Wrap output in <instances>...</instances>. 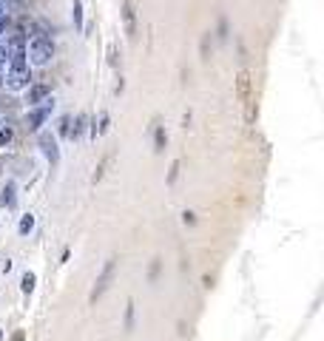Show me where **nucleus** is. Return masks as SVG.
<instances>
[{
  "instance_id": "4",
  "label": "nucleus",
  "mask_w": 324,
  "mask_h": 341,
  "mask_svg": "<svg viewBox=\"0 0 324 341\" xmlns=\"http://www.w3.org/2000/svg\"><path fill=\"white\" fill-rule=\"evenodd\" d=\"M51 108H54V100H43V105H37V108H31L29 114H26V128L29 131H40V125L49 120V114H51Z\"/></svg>"
},
{
  "instance_id": "21",
  "label": "nucleus",
  "mask_w": 324,
  "mask_h": 341,
  "mask_svg": "<svg viewBox=\"0 0 324 341\" xmlns=\"http://www.w3.org/2000/svg\"><path fill=\"white\" fill-rule=\"evenodd\" d=\"M176 176H179V160H173L171 171H168V185H173V182H176Z\"/></svg>"
},
{
  "instance_id": "13",
  "label": "nucleus",
  "mask_w": 324,
  "mask_h": 341,
  "mask_svg": "<svg viewBox=\"0 0 324 341\" xmlns=\"http://www.w3.org/2000/svg\"><path fill=\"white\" fill-rule=\"evenodd\" d=\"M17 231H20L23 236H26V233H31V231H34V216H31V213H26V216L20 219V225H17Z\"/></svg>"
},
{
  "instance_id": "27",
  "label": "nucleus",
  "mask_w": 324,
  "mask_h": 341,
  "mask_svg": "<svg viewBox=\"0 0 324 341\" xmlns=\"http://www.w3.org/2000/svg\"><path fill=\"white\" fill-rule=\"evenodd\" d=\"M0 12H3V3H0Z\"/></svg>"
},
{
  "instance_id": "2",
  "label": "nucleus",
  "mask_w": 324,
  "mask_h": 341,
  "mask_svg": "<svg viewBox=\"0 0 324 341\" xmlns=\"http://www.w3.org/2000/svg\"><path fill=\"white\" fill-rule=\"evenodd\" d=\"M29 57L34 65H46L51 57H54V40L46 34H34L29 40Z\"/></svg>"
},
{
  "instance_id": "14",
  "label": "nucleus",
  "mask_w": 324,
  "mask_h": 341,
  "mask_svg": "<svg viewBox=\"0 0 324 341\" xmlns=\"http://www.w3.org/2000/svg\"><path fill=\"white\" fill-rule=\"evenodd\" d=\"M108 165H111V157H105V160H102V162H100V165H97V171H94V176H91V182H94V185H97V182H100V179H102V176H105Z\"/></svg>"
},
{
  "instance_id": "26",
  "label": "nucleus",
  "mask_w": 324,
  "mask_h": 341,
  "mask_svg": "<svg viewBox=\"0 0 324 341\" xmlns=\"http://www.w3.org/2000/svg\"><path fill=\"white\" fill-rule=\"evenodd\" d=\"M12 341H23V333H15V338H12Z\"/></svg>"
},
{
  "instance_id": "19",
  "label": "nucleus",
  "mask_w": 324,
  "mask_h": 341,
  "mask_svg": "<svg viewBox=\"0 0 324 341\" xmlns=\"http://www.w3.org/2000/svg\"><path fill=\"white\" fill-rule=\"evenodd\" d=\"M125 330H134V301H128L125 307Z\"/></svg>"
},
{
  "instance_id": "15",
  "label": "nucleus",
  "mask_w": 324,
  "mask_h": 341,
  "mask_svg": "<svg viewBox=\"0 0 324 341\" xmlns=\"http://www.w3.org/2000/svg\"><path fill=\"white\" fill-rule=\"evenodd\" d=\"M247 88H250V74L242 71L239 74V94H242V100H247Z\"/></svg>"
},
{
  "instance_id": "20",
  "label": "nucleus",
  "mask_w": 324,
  "mask_h": 341,
  "mask_svg": "<svg viewBox=\"0 0 324 341\" xmlns=\"http://www.w3.org/2000/svg\"><path fill=\"white\" fill-rule=\"evenodd\" d=\"M20 287H23V293H31V290H34V273H26Z\"/></svg>"
},
{
  "instance_id": "25",
  "label": "nucleus",
  "mask_w": 324,
  "mask_h": 341,
  "mask_svg": "<svg viewBox=\"0 0 324 341\" xmlns=\"http://www.w3.org/2000/svg\"><path fill=\"white\" fill-rule=\"evenodd\" d=\"M6 26H9V20H6V17H0V34L6 31Z\"/></svg>"
},
{
  "instance_id": "17",
  "label": "nucleus",
  "mask_w": 324,
  "mask_h": 341,
  "mask_svg": "<svg viewBox=\"0 0 324 341\" xmlns=\"http://www.w3.org/2000/svg\"><path fill=\"white\" fill-rule=\"evenodd\" d=\"M12 137H15V131L9 128V125L6 128H0V148H6L9 142H12Z\"/></svg>"
},
{
  "instance_id": "23",
  "label": "nucleus",
  "mask_w": 324,
  "mask_h": 341,
  "mask_svg": "<svg viewBox=\"0 0 324 341\" xmlns=\"http://www.w3.org/2000/svg\"><path fill=\"white\" fill-rule=\"evenodd\" d=\"M108 63H111V65H117V46H114V43L108 46Z\"/></svg>"
},
{
  "instance_id": "28",
  "label": "nucleus",
  "mask_w": 324,
  "mask_h": 341,
  "mask_svg": "<svg viewBox=\"0 0 324 341\" xmlns=\"http://www.w3.org/2000/svg\"><path fill=\"white\" fill-rule=\"evenodd\" d=\"M0 338H3V333H0Z\"/></svg>"
},
{
  "instance_id": "5",
  "label": "nucleus",
  "mask_w": 324,
  "mask_h": 341,
  "mask_svg": "<svg viewBox=\"0 0 324 341\" xmlns=\"http://www.w3.org/2000/svg\"><path fill=\"white\" fill-rule=\"evenodd\" d=\"M123 26H125V34L128 40L134 43L139 37V29H137V9H134V0H123Z\"/></svg>"
},
{
  "instance_id": "12",
  "label": "nucleus",
  "mask_w": 324,
  "mask_h": 341,
  "mask_svg": "<svg viewBox=\"0 0 324 341\" xmlns=\"http://www.w3.org/2000/svg\"><path fill=\"white\" fill-rule=\"evenodd\" d=\"M71 17H74V26L83 29V0H74L71 3Z\"/></svg>"
},
{
  "instance_id": "8",
  "label": "nucleus",
  "mask_w": 324,
  "mask_h": 341,
  "mask_svg": "<svg viewBox=\"0 0 324 341\" xmlns=\"http://www.w3.org/2000/svg\"><path fill=\"white\" fill-rule=\"evenodd\" d=\"M49 100V86H29V94H26V102H31V105H37V102Z\"/></svg>"
},
{
  "instance_id": "16",
  "label": "nucleus",
  "mask_w": 324,
  "mask_h": 341,
  "mask_svg": "<svg viewBox=\"0 0 324 341\" xmlns=\"http://www.w3.org/2000/svg\"><path fill=\"white\" fill-rule=\"evenodd\" d=\"M57 131H60V137H68V131H71V117L65 114V117H60V125H57Z\"/></svg>"
},
{
  "instance_id": "10",
  "label": "nucleus",
  "mask_w": 324,
  "mask_h": 341,
  "mask_svg": "<svg viewBox=\"0 0 324 341\" xmlns=\"http://www.w3.org/2000/svg\"><path fill=\"white\" fill-rule=\"evenodd\" d=\"M108 125H111V117H108V111H102V114H100V123L91 125V137H94V139L102 137V134L108 131Z\"/></svg>"
},
{
  "instance_id": "6",
  "label": "nucleus",
  "mask_w": 324,
  "mask_h": 341,
  "mask_svg": "<svg viewBox=\"0 0 324 341\" xmlns=\"http://www.w3.org/2000/svg\"><path fill=\"white\" fill-rule=\"evenodd\" d=\"M17 51H23V37H9V40H0V65H9V60L15 57Z\"/></svg>"
},
{
  "instance_id": "9",
  "label": "nucleus",
  "mask_w": 324,
  "mask_h": 341,
  "mask_svg": "<svg viewBox=\"0 0 324 341\" xmlns=\"http://www.w3.org/2000/svg\"><path fill=\"white\" fill-rule=\"evenodd\" d=\"M86 128H88V117H86V114H77V120H74V128L68 131V139H80Z\"/></svg>"
},
{
  "instance_id": "24",
  "label": "nucleus",
  "mask_w": 324,
  "mask_h": 341,
  "mask_svg": "<svg viewBox=\"0 0 324 341\" xmlns=\"http://www.w3.org/2000/svg\"><path fill=\"white\" fill-rule=\"evenodd\" d=\"M182 222H185V225H196V216L191 211H185V213H182Z\"/></svg>"
},
{
  "instance_id": "7",
  "label": "nucleus",
  "mask_w": 324,
  "mask_h": 341,
  "mask_svg": "<svg viewBox=\"0 0 324 341\" xmlns=\"http://www.w3.org/2000/svg\"><path fill=\"white\" fill-rule=\"evenodd\" d=\"M40 148H43V154L49 157L51 162L60 160V151H57V139L51 137V134H40Z\"/></svg>"
},
{
  "instance_id": "11",
  "label": "nucleus",
  "mask_w": 324,
  "mask_h": 341,
  "mask_svg": "<svg viewBox=\"0 0 324 341\" xmlns=\"http://www.w3.org/2000/svg\"><path fill=\"white\" fill-rule=\"evenodd\" d=\"M0 205L3 208H15V182H9L3 188V196H0Z\"/></svg>"
},
{
  "instance_id": "18",
  "label": "nucleus",
  "mask_w": 324,
  "mask_h": 341,
  "mask_svg": "<svg viewBox=\"0 0 324 341\" xmlns=\"http://www.w3.org/2000/svg\"><path fill=\"white\" fill-rule=\"evenodd\" d=\"M154 142H157V148H154L157 154L165 148V128H162V125H157V139H154Z\"/></svg>"
},
{
  "instance_id": "3",
  "label": "nucleus",
  "mask_w": 324,
  "mask_h": 341,
  "mask_svg": "<svg viewBox=\"0 0 324 341\" xmlns=\"http://www.w3.org/2000/svg\"><path fill=\"white\" fill-rule=\"evenodd\" d=\"M114 273H117V259H108V261H105V268H102V273H100V279L94 282L91 293H88V301H91V305L102 296V293L108 290V284L114 282Z\"/></svg>"
},
{
  "instance_id": "1",
  "label": "nucleus",
  "mask_w": 324,
  "mask_h": 341,
  "mask_svg": "<svg viewBox=\"0 0 324 341\" xmlns=\"http://www.w3.org/2000/svg\"><path fill=\"white\" fill-rule=\"evenodd\" d=\"M29 80H31V71H29V63H26V51H17L15 57L9 60L6 86L9 88H26Z\"/></svg>"
},
{
  "instance_id": "22",
  "label": "nucleus",
  "mask_w": 324,
  "mask_h": 341,
  "mask_svg": "<svg viewBox=\"0 0 324 341\" xmlns=\"http://www.w3.org/2000/svg\"><path fill=\"white\" fill-rule=\"evenodd\" d=\"M208 46H210V31L205 34V40H202V60H208Z\"/></svg>"
}]
</instances>
